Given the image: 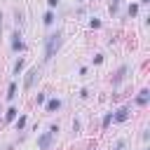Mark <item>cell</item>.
<instances>
[{"label": "cell", "instance_id": "6da1fadb", "mask_svg": "<svg viewBox=\"0 0 150 150\" xmlns=\"http://www.w3.org/2000/svg\"><path fill=\"white\" fill-rule=\"evenodd\" d=\"M59 47H61V33H52V35L47 38V56H45V59H52Z\"/></svg>", "mask_w": 150, "mask_h": 150}, {"label": "cell", "instance_id": "7c38bea8", "mask_svg": "<svg viewBox=\"0 0 150 150\" xmlns=\"http://www.w3.org/2000/svg\"><path fill=\"white\" fill-rule=\"evenodd\" d=\"M124 73H127V68H120V73H117V77H115V82H120V80L124 77Z\"/></svg>", "mask_w": 150, "mask_h": 150}, {"label": "cell", "instance_id": "52a82bcc", "mask_svg": "<svg viewBox=\"0 0 150 150\" xmlns=\"http://www.w3.org/2000/svg\"><path fill=\"white\" fill-rule=\"evenodd\" d=\"M12 47H14L16 52H19V49H23V42L19 40V33H14V40H12Z\"/></svg>", "mask_w": 150, "mask_h": 150}, {"label": "cell", "instance_id": "2e32d148", "mask_svg": "<svg viewBox=\"0 0 150 150\" xmlns=\"http://www.w3.org/2000/svg\"><path fill=\"white\" fill-rule=\"evenodd\" d=\"M47 2H49V7H56V2H59V0H47Z\"/></svg>", "mask_w": 150, "mask_h": 150}, {"label": "cell", "instance_id": "5bb4252c", "mask_svg": "<svg viewBox=\"0 0 150 150\" xmlns=\"http://www.w3.org/2000/svg\"><path fill=\"white\" fill-rule=\"evenodd\" d=\"M16 127H19V129H23V127H26V117H19V122H16Z\"/></svg>", "mask_w": 150, "mask_h": 150}, {"label": "cell", "instance_id": "ba28073f", "mask_svg": "<svg viewBox=\"0 0 150 150\" xmlns=\"http://www.w3.org/2000/svg\"><path fill=\"white\" fill-rule=\"evenodd\" d=\"M16 112H19L16 108H9V110H7V115H5V120H7V122H12V120L16 117Z\"/></svg>", "mask_w": 150, "mask_h": 150}, {"label": "cell", "instance_id": "3957f363", "mask_svg": "<svg viewBox=\"0 0 150 150\" xmlns=\"http://www.w3.org/2000/svg\"><path fill=\"white\" fill-rule=\"evenodd\" d=\"M35 77H38V68L28 70V75H26V82H23V87H26V89H30V87H33V82H35Z\"/></svg>", "mask_w": 150, "mask_h": 150}, {"label": "cell", "instance_id": "277c9868", "mask_svg": "<svg viewBox=\"0 0 150 150\" xmlns=\"http://www.w3.org/2000/svg\"><path fill=\"white\" fill-rule=\"evenodd\" d=\"M148 98H150V91H148V89H143V91L138 94V98H136V103H138V105H145V103H148Z\"/></svg>", "mask_w": 150, "mask_h": 150}, {"label": "cell", "instance_id": "8992f818", "mask_svg": "<svg viewBox=\"0 0 150 150\" xmlns=\"http://www.w3.org/2000/svg\"><path fill=\"white\" fill-rule=\"evenodd\" d=\"M127 117H129V110H127V108H122V110H117V115H115V120H117V122H124Z\"/></svg>", "mask_w": 150, "mask_h": 150}, {"label": "cell", "instance_id": "9a60e30c", "mask_svg": "<svg viewBox=\"0 0 150 150\" xmlns=\"http://www.w3.org/2000/svg\"><path fill=\"white\" fill-rule=\"evenodd\" d=\"M117 2H120V0H110V9H112V12L117 9Z\"/></svg>", "mask_w": 150, "mask_h": 150}, {"label": "cell", "instance_id": "30bf717a", "mask_svg": "<svg viewBox=\"0 0 150 150\" xmlns=\"http://www.w3.org/2000/svg\"><path fill=\"white\" fill-rule=\"evenodd\" d=\"M21 70H23V59H19V61H16V63H14V73H16V75H19V73H21Z\"/></svg>", "mask_w": 150, "mask_h": 150}, {"label": "cell", "instance_id": "8fae6325", "mask_svg": "<svg viewBox=\"0 0 150 150\" xmlns=\"http://www.w3.org/2000/svg\"><path fill=\"white\" fill-rule=\"evenodd\" d=\"M42 21H45V23H47V26H49V23H52V21H54V14H52V12H47V14H45V19H42Z\"/></svg>", "mask_w": 150, "mask_h": 150}, {"label": "cell", "instance_id": "4fadbf2b", "mask_svg": "<svg viewBox=\"0 0 150 150\" xmlns=\"http://www.w3.org/2000/svg\"><path fill=\"white\" fill-rule=\"evenodd\" d=\"M136 12H138V5H129V14H131V16H134V14H136Z\"/></svg>", "mask_w": 150, "mask_h": 150}, {"label": "cell", "instance_id": "7a4b0ae2", "mask_svg": "<svg viewBox=\"0 0 150 150\" xmlns=\"http://www.w3.org/2000/svg\"><path fill=\"white\" fill-rule=\"evenodd\" d=\"M49 145H52V131H47V134H42V136L38 138V148H40V150H47Z\"/></svg>", "mask_w": 150, "mask_h": 150}, {"label": "cell", "instance_id": "e0dca14e", "mask_svg": "<svg viewBox=\"0 0 150 150\" xmlns=\"http://www.w3.org/2000/svg\"><path fill=\"white\" fill-rule=\"evenodd\" d=\"M141 2H150V0H141Z\"/></svg>", "mask_w": 150, "mask_h": 150}, {"label": "cell", "instance_id": "5b68a950", "mask_svg": "<svg viewBox=\"0 0 150 150\" xmlns=\"http://www.w3.org/2000/svg\"><path fill=\"white\" fill-rule=\"evenodd\" d=\"M59 108H61V101H59V98L47 101V112H54V110H59Z\"/></svg>", "mask_w": 150, "mask_h": 150}, {"label": "cell", "instance_id": "9c48e42d", "mask_svg": "<svg viewBox=\"0 0 150 150\" xmlns=\"http://www.w3.org/2000/svg\"><path fill=\"white\" fill-rule=\"evenodd\" d=\"M14 96H16V84L12 82V84H9V89H7V98H14Z\"/></svg>", "mask_w": 150, "mask_h": 150}]
</instances>
